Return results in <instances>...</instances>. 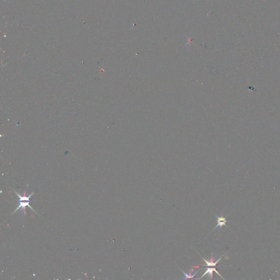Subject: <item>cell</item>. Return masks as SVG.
<instances>
[{
    "instance_id": "cell-1",
    "label": "cell",
    "mask_w": 280,
    "mask_h": 280,
    "mask_svg": "<svg viewBox=\"0 0 280 280\" xmlns=\"http://www.w3.org/2000/svg\"><path fill=\"white\" fill-rule=\"evenodd\" d=\"M30 201H25V200H20L19 205V206H18V208L16 209V210H15V211L13 212V214L14 213H15L16 211H18V210H19L20 208H21V212H23V213H24V215H25V214L26 213V206L29 207L30 209H31V210H33V212H35V213H36V211H35V210H33V209L31 208V206H30V205H29V203H30Z\"/></svg>"
},
{
    "instance_id": "cell-2",
    "label": "cell",
    "mask_w": 280,
    "mask_h": 280,
    "mask_svg": "<svg viewBox=\"0 0 280 280\" xmlns=\"http://www.w3.org/2000/svg\"><path fill=\"white\" fill-rule=\"evenodd\" d=\"M215 216H216V217H217V225L215 227V228L213 229V230H215V229L218 228V227H221V228L222 229V228H223V226H225L227 228H228V229H229L230 230V229L228 228V226H227V224H226V223H227V222L229 221H227V220L226 219L227 217L228 216V215H227L225 217H224L223 216L218 217V216H217V215H215Z\"/></svg>"
},
{
    "instance_id": "cell-3",
    "label": "cell",
    "mask_w": 280,
    "mask_h": 280,
    "mask_svg": "<svg viewBox=\"0 0 280 280\" xmlns=\"http://www.w3.org/2000/svg\"><path fill=\"white\" fill-rule=\"evenodd\" d=\"M223 256H221V258H219V259H218L217 261H214V258L213 257V253L211 254V260L210 261H206L205 259H204L203 257H202V260L203 261H205V262L206 263V265H203V267H215L217 266V264L218 263V262L219 261H221V258H223Z\"/></svg>"
},
{
    "instance_id": "cell-4",
    "label": "cell",
    "mask_w": 280,
    "mask_h": 280,
    "mask_svg": "<svg viewBox=\"0 0 280 280\" xmlns=\"http://www.w3.org/2000/svg\"><path fill=\"white\" fill-rule=\"evenodd\" d=\"M214 271H215V273H216L217 274H218V275H219V276L221 277V279H224V278H223V277L221 276V275L219 274V273L217 271V270L215 269V267L211 268V267H206V271H205V273L204 274L202 275V277H201L200 278H199V279H202V278L203 277H204V276H205L206 275H207V274H209V276L210 277H209V279H213V272H214Z\"/></svg>"
},
{
    "instance_id": "cell-5",
    "label": "cell",
    "mask_w": 280,
    "mask_h": 280,
    "mask_svg": "<svg viewBox=\"0 0 280 280\" xmlns=\"http://www.w3.org/2000/svg\"><path fill=\"white\" fill-rule=\"evenodd\" d=\"M179 269H180V268H179ZM180 269V270H181V271L184 274V275L185 277L183 279V280H187V279H194V280H198V279H199V278H195V277H194V276H196V274L198 273V271H197L196 272V273H194V274H193V275H192V273L193 271V267H192V268L191 269V270H190L189 274H186V273H184V272L183 270H182L181 269Z\"/></svg>"
}]
</instances>
